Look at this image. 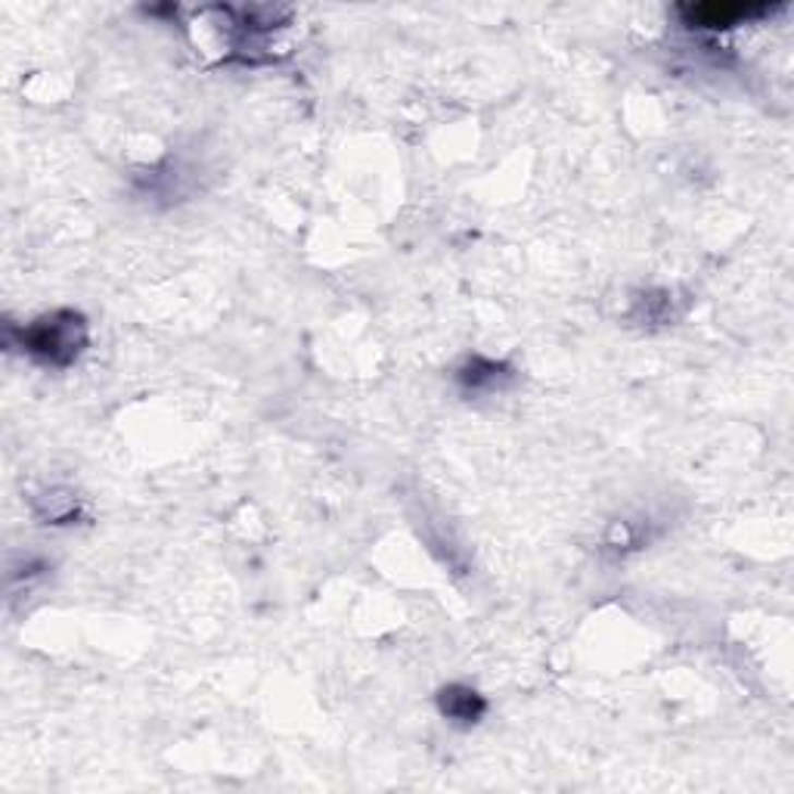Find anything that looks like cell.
<instances>
[{
	"label": "cell",
	"instance_id": "obj_1",
	"mask_svg": "<svg viewBox=\"0 0 794 794\" xmlns=\"http://www.w3.org/2000/svg\"><path fill=\"white\" fill-rule=\"evenodd\" d=\"M22 348L40 363L69 366L87 348V323L75 311H57L22 333Z\"/></svg>",
	"mask_w": 794,
	"mask_h": 794
},
{
	"label": "cell",
	"instance_id": "obj_2",
	"mask_svg": "<svg viewBox=\"0 0 794 794\" xmlns=\"http://www.w3.org/2000/svg\"><path fill=\"white\" fill-rule=\"evenodd\" d=\"M763 7H745V3H701V7H686L683 20L693 28H733L738 22L760 16Z\"/></svg>",
	"mask_w": 794,
	"mask_h": 794
},
{
	"label": "cell",
	"instance_id": "obj_4",
	"mask_svg": "<svg viewBox=\"0 0 794 794\" xmlns=\"http://www.w3.org/2000/svg\"><path fill=\"white\" fill-rule=\"evenodd\" d=\"M503 376H506V373H503V366H496V363H484V360H476V363H469V366L459 373V382H462L466 388H472V392H481V388H496Z\"/></svg>",
	"mask_w": 794,
	"mask_h": 794
},
{
	"label": "cell",
	"instance_id": "obj_3",
	"mask_svg": "<svg viewBox=\"0 0 794 794\" xmlns=\"http://www.w3.org/2000/svg\"><path fill=\"white\" fill-rule=\"evenodd\" d=\"M437 708L454 723H478L488 711L484 698L469 686H447L444 693L437 695Z\"/></svg>",
	"mask_w": 794,
	"mask_h": 794
}]
</instances>
